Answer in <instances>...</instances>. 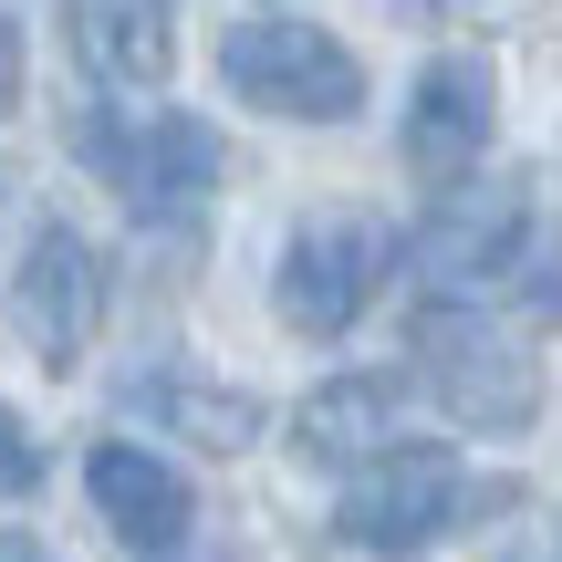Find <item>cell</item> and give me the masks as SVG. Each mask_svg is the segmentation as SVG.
Masks as SVG:
<instances>
[{
  "label": "cell",
  "mask_w": 562,
  "mask_h": 562,
  "mask_svg": "<svg viewBox=\"0 0 562 562\" xmlns=\"http://www.w3.org/2000/svg\"><path fill=\"white\" fill-rule=\"evenodd\" d=\"M417 375L480 438H521L542 417V355H531L510 323H490L480 302H427L417 313Z\"/></svg>",
  "instance_id": "cell-1"
},
{
  "label": "cell",
  "mask_w": 562,
  "mask_h": 562,
  "mask_svg": "<svg viewBox=\"0 0 562 562\" xmlns=\"http://www.w3.org/2000/svg\"><path fill=\"white\" fill-rule=\"evenodd\" d=\"M220 83L261 115H292V125H344L364 115V63L344 53L323 21H229L220 32Z\"/></svg>",
  "instance_id": "cell-2"
},
{
  "label": "cell",
  "mask_w": 562,
  "mask_h": 562,
  "mask_svg": "<svg viewBox=\"0 0 562 562\" xmlns=\"http://www.w3.org/2000/svg\"><path fill=\"white\" fill-rule=\"evenodd\" d=\"M542 229L552 220H531V199L521 188H448L438 199V220L417 229V281H427V302H510L521 292V271H531V250H542Z\"/></svg>",
  "instance_id": "cell-3"
},
{
  "label": "cell",
  "mask_w": 562,
  "mask_h": 562,
  "mask_svg": "<svg viewBox=\"0 0 562 562\" xmlns=\"http://www.w3.org/2000/svg\"><path fill=\"white\" fill-rule=\"evenodd\" d=\"M396 271V229L375 220V209H334V220H302L292 250H281L271 271V313L292 323V334H344V323L375 302V281Z\"/></svg>",
  "instance_id": "cell-4"
},
{
  "label": "cell",
  "mask_w": 562,
  "mask_h": 562,
  "mask_svg": "<svg viewBox=\"0 0 562 562\" xmlns=\"http://www.w3.org/2000/svg\"><path fill=\"white\" fill-rule=\"evenodd\" d=\"M74 146L94 157V178L125 188L136 220H188V209L220 188V125H199V115H146V125L83 115Z\"/></svg>",
  "instance_id": "cell-5"
},
{
  "label": "cell",
  "mask_w": 562,
  "mask_h": 562,
  "mask_svg": "<svg viewBox=\"0 0 562 562\" xmlns=\"http://www.w3.org/2000/svg\"><path fill=\"white\" fill-rule=\"evenodd\" d=\"M459 510H469V469L448 459V448L396 438L385 459L355 469V490L334 501V531H344L355 552H417V542H438Z\"/></svg>",
  "instance_id": "cell-6"
},
{
  "label": "cell",
  "mask_w": 562,
  "mask_h": 562,
  "mask_svg": "<svg viewBox=\"0 0 562 562\" xmlns=\"http://www.w3.org/2000/svg\"><path fill=\"white\" fill-rule=\"evenodd\" d=\"M11 323H21V344H32L53 375H74L94 323H104V250L83 240V229L42 220L32 250H21V271H11Z\"/></svg>",
  "instance_id": "cell-7"
},
{
  "label": "cell",
  "mask_w": 562,
  "mask_h": 562,
  "mask_svg": "<svg viewBox=\"0 0 562 562\" xmlns=\"http://www.w3.org/2000/svg\"><path fill=\"white\" fill-rule=\"evenodd\" d=\"M490 125H501V83H490V63L438 53L417 74V94H406V167L438 178V188H459L469 167L490 157Z\"/></svg>",
  "instance_id": "cell-8"
},
{
  "label": "cell",
  "mask_w": 562,
  "mask_h": 562,
  "mask_svg": "<svg viewBox=\"0 0 562 562\" xmlns=\"http://www.w3.org/2000/svg\"><path fill=\"white\" fill-rule=\"evenodd\" d=\"M83 490H94L104 531H115L125 552H178L188 521H199V490H188L157 448H136V438H104L94 459H83Z\"/></svg>",
  "instance_id": "cell-9"
},
{
  "label": "cell",
  "mask_w": 562,
  "mask_h": 562,
  "mask_svg": "<svg viewBox=\"0 0 562 562\" xmlns=\"http://www.w3.org/2000/svg\"><path fill=\"white\" fill-rule=\"evenodd\" d=\"M406 438V375H334L292 406V448L323 469H364Z\"/></svg>",
  "instance_id": "cell-10"
},
{
  "label": "cell",
  "mask_w": 562,
  "mask_h": 562,
  "mask_svg": "<svg viewBox=\"0 0 562 562\" xmlns=\"http://www.w3.org/2000/svg\"><path fill=\"white\" fill-rule=\"evenodd\" d=\"M125 406L157 417L167 438L209 448V459H240V448L261 438V396H240V385H220V375H188V364H136V375H125Z\"/></svg>",
  "instance_id": "cell-11"
},
{
  "label": "cell",
  "mask_w": 562,
  "mask_h": 562,
  "mask_svg": "<svg viewBox=\"0 0 562 562\" xmlns=\"http://www.w3.org/2000/svg\"><path fill=\"white\" fill-rule=\"evenodd\" d=\"M63 21H74V53L94 83H157L178 53L167 0H63Z\"/></svg>",
  "instance_id": "cell-12"
},
{
  "label": "cell",
  "mask_w": 562,
  "mask_h": 562,
  "mask_svg": "<svg viewBox=\"0 0 562 562\" xmlns=\"http://www.w3.org/2000/svg\"><path fill=\"white\" fill-rule=\"evenodd\" d=\"M32 480H42V448L21 438L11 417H0V501H21V490H32Z\"/></svg>",
  "instance_id": "cell-13"
},
{
  "label": "cell",
  "mask_w": 562,
  "mask_h": 562,
  "mask_svg": "<svg viewBox=\"0 0 562 562\" xmlns=\"http://www.w3.org/2000/svg\"><path fill=\"white\" fill-rule=\"evenodd\" d=\"M11 104H21V32L0 21V115H11Z\"/></svg>",
  "instance_id": "cell-14"
},
{
  "label": "cell",
  "mask_w": 562,
  "mask_h": 562,
  "mask_svg": "<svg viewBox=\"0 0 562 562\" xmlns=\"http://www.w3.org/2000/svg\"><path fill=\"white\" fill-rule=\"evenodd\" d=\"M0 562H53V552H42V542H0Z\"/></svg>",
  "instance_id": "cell-15"
}]
</instances>
